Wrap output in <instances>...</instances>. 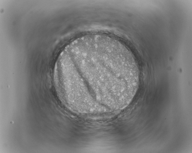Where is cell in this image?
Wrapping results in <instances>:
<instances>
[{
  "mask_svg": "<svg viewBox=\"0 0 192 153\" xmlns=\"http://www.w3.org/2000/svg\"><path fill=\"white\" fill-rule=\"evenodd\" d=\"M54 82L78 101L94 107L114 105L138 78L126 53L117 46L91 41L76 45L60 58Z\"/></svg>",
  "mask_w": 192,
  "mask_h": 153,
  "instance_id": "1",
  "label": "cell"
}]
</instances>
